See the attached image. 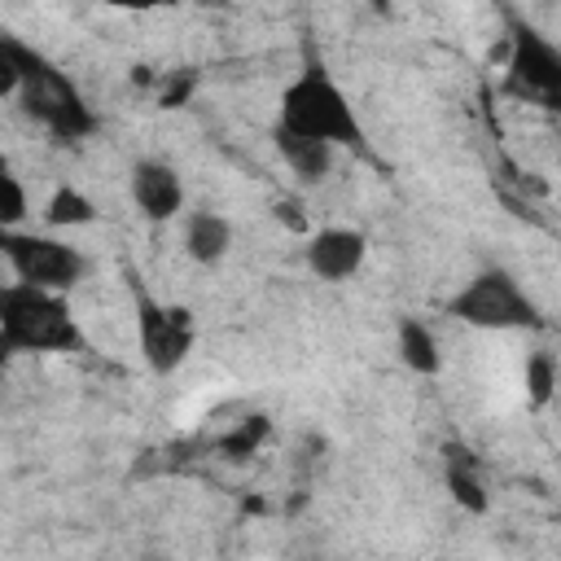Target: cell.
Instances as JSON below:
<instances>
[{"instance_id": "6", "label": "cell", "mask_w": 561, "mask_h": 561, "mask_svg": "<svg viewBox=\"0 0 561 561\" xmlns=\"http://www.w3.org/2000/svg\"><path fill=\"white\" fill-rule=\"evenodd\" d=\"M504 92L561 114V48L535 26H513L504 53Z\"/></svg>"}, {"instance_id": "11", "label": "cell", "mask_w": 561, "mask_h": 561, "mask_svg": "<svg viewBox=\"0 0 561 561\" xmlns=\"http://www.w3.org/2000/svg\"><path fill=\"white\" fill-rule=\"evenodd\" d=\"M232 245V224L219 210H188L184 215V254L202 267L219 263Z\"/></svg>"}, {"instance_id": "12", "label": "cell", "mask_w": 561, "mask_h": 561, "mask_svg": "<svg viewBox=\"0 0 561 561\" xmlns=\"http://www.w3.org/2000/svg\"><path fill=\"white\" fill-rule=\"evenodd\" d=\"M272 145H276V153L285 158V167H289L298 180H307V184H316V180H324V175L333 171V145H324V140H307V136H294V131L276 127Z\"/></svg>"}, {"instance_id": "19", "label": "cell", "mask_w": 561, "mask_h": 561, "mask_svg": "<svg viewBox=\"0 0 561 561\" xmlns=\"http://www.w3.org/2000/svg\"><path fill=\"white\" fill-rule=\"evenodd\" d=\"M101 4H110V9H136V13H145V9H167V4H180V0H101Z\"/></svg>"}, {"instance_id": "7", "label": "cell", "mask_w": 561, "mask_h": 561, "mask_svg": "<svg viewBox=\"0 0 561 561\" xmlns=\"http://www.w3.org/2000/svg\"><path fill=\"white\" fill-rule=\"evenodd\" d=\"M136 333H140V355L158 377H171L197 342L193 316L184 307H167L149 294H136Z\"/></svg>"}, {"instance_id": "8", "label": "cell", "mask_w": 561, "mask_h": 561, "mask_svg": "<svg viewBox=\"0 0 561 561\" xmlns=\"http://www.w3.org/2000/svg\"><path fill=\"white\" fill-rule=\"evenodd\" d=\"M131 202L153 224L175 219L184 210V180H180V171L171 162H162V158H140L131 167Z\"/></svg>"}, {"instance_id": "9", "label": "cell", "mask_w": 561, "mask_h": 561, "mask_svg": "<svg viewBox=\"0 0 561 561\" xmlns=\"http://www.w3.org/2000/svg\"><path fill=\"white\" fill-rule=\"evenodd\" d=\"M364 254H368V237L359 228H320L307 237V267L320 276V280H351L359 267H364Z\"/></svg>"}, {"instance_id": "14", "label": "cell", "mask_w": 561, "mask_h": 561, "mask_svg": "<svg viewBox=\"0 0 561 561\" xmlns=\"http://www.w3.org/2000/svg\"><path fill=\"white\" fill-rule=\"evenodd\" d=\"M44 224L48 228H83V224H96V202L70 184L53 188L48 206H44Z\"/></svg>"}, {"instance_id": "18", "label": "cell", "mask_w": 561, "mask_h": 561, "mask_svg": "<svg viewBox=\"0 0 561 561\" xmlns=\"http://www.w3.org/2000/svg\"><path fill=\"white\" fill-rule=\"evenodd\" d=\"M0 188H4V210H0V215H4V228H18V219L26 215V188L18 184L13 171L0 175Z\"/></svg>"}, {"instance_id": "16", "label": "cell", "mask_w": 561, "mask_h": 561, "mask_svg": "<svg viewBox=\"0 0 561 561\" xmlns=\"http://www.w3.org/2000/svg\"><path fill=\"white\" fill-rule=\"evenodd\" d=\"M552 386H557V359L552 355H530L526 359V394H530V403L535 408H543L548 399H552Z\"/></svg>"}, {"instance_id": "15", "label": "cell", "mask_w": 561, "mask_h": 561, "mask_svg": "<svg viewBox=\"0 0 561 561\" xmlns=\"http://www.w3.org/2000/svg\"><path fill=\"white\" fill-rule=\"evenodd\" d=\"M267 434H272L267 416H245V421H237L232 430H224V434L215 438V447H219L228 460H245V456H254V451L267 443Z\"/></svg>"}, {"instance_id": "5", "label": "cell", "mask_w": 561, "mask_h": 561, "mask_svg": "<svg viewBox=\"0 0 561 561\" xmlns=\"http://www.w3.org/2000/svg\"><path fill=\"white\" fill-rule=\"evenodd\" d=\"M0 250L13 267L18 280L44 285V289H61L70 294L83 276H88V259L79 245L48 237V232H22V228H4L0 232Z\"/></svg>"}, {"instance_id": "17", "label": "cell", "mask_w": 561, "mask_h": 561, "mask_svg": "<svg viewBox=\"0 0 561 561\" xmlns=\"http://www.w3.org/2000/svg\"><path fill=\"white\" fill-rule=\"evenodd\" d=\"M193 88H197V75H193V70L167 75V79H162V92H158V105H162V110H180V105L193 96Z\"/></svg>"}, {"instance_id": "2", "label": "cell", "mask_w": 561, "mask_h": 561, "mask_svg": "<svg viewBox=\"0 0 561 561\" xmlns=\"http://www.w3.org/2000/svg\"><path fill=\"white\" fill-rule=\"evenodd\" d=\"M0 346L4 355H53L79 351L83 329L70 316L61 289H44L31 280H9L0 289Z\"/></svg>"}, {"instance_id": "3", "label": "cell", "mask_w": 561, "mask_h": 561, "mask_svg": "<svg viewBox=\"0 0 561 561\" xmlns=\"http://www.w3.org/2000/svg\"><path fill=\"white\" fill-rule=\"evenodd\" d=\"M285 131L294 136H307V140H324V145H346V149H359L364 145V127H359V114L351 110L346 92L337 88V79L320 66V61H307L285 88H280V123Z\"/></svg>"}, {"instance_id": "4", "label": "cell", "mask_w": 561, "mask_h": 561, "mask_svg": "<svg viewBox=\"0 0 561 561\" xmlns=\"http://www.w3.org/2000/svg\"><path fill=\"white\" fill-rule=\"evenodd\" d=\"M447 316L469 324V329H491V333H500V329H543L539 302L504 267H482L478 276H469L447 298Z\"/></svg>"}, {"instance_id": "1", "label": "cell", "mask_w": 561, "mask_h": 561, "mask_svg": "<svg viewBox=\"0 0 561 561\" xmlns=\"http://www.w3.org/2000/svg\"><path fill=\"white\" fill-rule=\"evenodd\" d=\"M0 57L18 70V105L26 118H35L57 140H83L96 131V114L83 101V92L70 83L66 70H57L44 53L22 44L18 35L0 39Z\"/></svg>"}, {"instance_id": "13", "label": "cell", "mask_w": 561, "mask_h": 561, "mask_svg": "<svg viewBox=\"0 0 561 561\" xmlns=\"http://www.w3.org/2000/svg\"><path fill=\"white\" fill-rule=\"evenodd\" d=\"M394 346H399L403 368H412L416 377H434V373L443 368L438 337H434V329H430L425 320H416V316H403V320H399V337H394Z\"/></svg>"}, {"instance_id": "10", "label": "cell", "mask_w": 561, "mask_h": 561, "mask_svg": "<svg viewBox=\"0 0 561 561\" xmlns=\"http://www.w3.org/2000/svg\"><path fill=\"white\" fill-rule=\"evenodd\" d=\"M443 482H447V495L465 508V513H486L491 508V491L482 482V469H478V456L465 447V443H443Z\"/></svg>"}]
</instances>
